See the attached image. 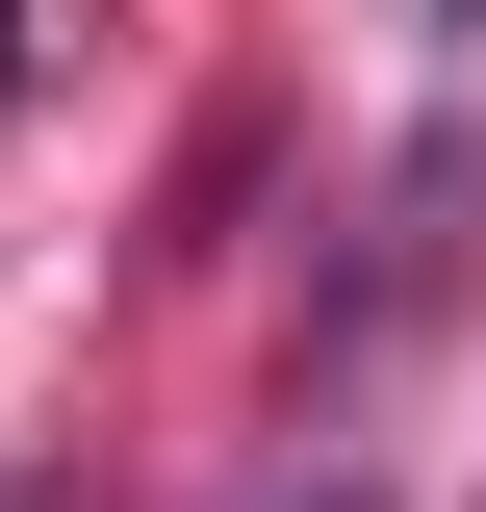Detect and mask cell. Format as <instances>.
<instances>
[{
    "mask_svg": "<svg viewBox=\"0 0 486 512\" xmlns=\"http://www.w3.org/2000/svg\"><path fill=\"white\" fill-rule=\"evenodd\" d=\"M410 26H461V0H410Z\"/></svg>",
    "mask_w": 486,
    "mask_h": 512,
    "instance_id": "3957f363",
    "label": "cell"
},
{
    "mask_svg": "<svg viewBox=\"0 0 486 512\" xmlns=\"http://www.w3.org/2000/svg\"><path fill=\"white\" fill-rule=\"evenodd\" d=\"M461 205H486V128H410V180H384V231H359V308H333V359H359V333H410L435 282H461Z\"/></svg>",
    "mask_w": 486,
    "mask_h": 512,
    "instance_id": "6da1fadb",
    "label": "cell"
},
{
    "mask_svg": "<svg viewBox=\"0 0 486 512\" xmlns=\"http://www.w3.org/2000/svg\"><path fill=\"white\" fill-rule=\"evenodd\" d=\"M282 512H384V487H359V461H333V487H282Z\"/></svg>",
    "mask_w": 486,
    "mask_h": 512,
    "instance_id": "7a4b0ae2",
    "label": "cell"
}]
</instances>
